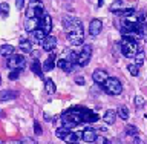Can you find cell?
<instances>
[{
  "mask_svg": "<svg viewBox=\"0 0 147 144\" xmlns=\"http://www.w3.org/2000/svg\"><path fill=\"white\" fill-rule=\"evenodd\" d=\"M45 120H46V121H48V123H49V121H52V118H51L48 114H45Z\"/></svg>",
  "mask_w": 147,
  "mask_h": 144,
  "instance_id": "41",
  "label": "cell"
},
{
  "mask_svg": "<svg viewBox=\"0 0 147 144\" xmlns=\"http://www.w3.org/2000/svg\"><path fill=\"white\" fill-rule=\"evenodd\" d=\"M142 104H144V98H142V97H140V95L135 97V106H136V107H141Z\"/></svg>",
  "mask_w": 147,
  "mask_h": 144,
  "instance_id": "35",
  "label": "cell"
},
{
  "mask_svg": "<svg viewBox=\"0 0 147 144\" xmlns=\"http://www.w3.org/2000/svg\"><path fill=\"white\" fill-rule=\"evenodd\" d=\"M31 69H32V72H34L35 75L43 77V68H41V64H40V62H38V58H35L34 62H32V64H31Z\"/></svg>",
  "mask_w": 147,
  "mask_h": 144,
  "instance_id": "22",
  "label": "cell"
},
{
  "mask_svg": "<svg viewBox=\"0 0 147 144\" xmlns=\"http://www.w3.org/2000/svg\"><path fill=\"white\" fill-rule=\"evenodd\" d=\"M16 6H17V9H23V6H25V0H16Z\"/></svg>",
  "mask_w": 147,
  "mask_h": 144,
  "instance_id": "37",
  "label": "cell"
},
{
  "mask_svg": "<svg viewBox=\"0 0 147 144\" xmlns=\"http://www.w3.org/2000/svg\"><path fill=\"white\" fill-rule=\"evenodd\" d=\"M83 121H86V123H95V121H98V114H96L95 110L84 109V114H83Z\"/></svg>",
  "mask_w": 147,
  "mask_h": 144,
  "instance_id": "13",
  "label": "cell"
},
{
  "mask_svg": "<svg viewBox=\"0 0 147 144\" xmlns=\"http://www.w3.org/2000/svg\"><path fill=\"white\" fill-rule=\"evenodd\" d=\"M126 133L130 137H138V129L135 126H127L126 127Z\"/></svg>",
  "mask_w": 147,
  "mask_h": 144,
  "instance_id": "29",
  "label": "cell"
},
{
  "mask_svg": "<svg viewBox=\"0 0 147 144\" xmlns=\"http://www.w3.org/2000/svg\"><path fill=\"white\" fill-rule=\"evenodd\" d=\"M37 28H40V18L38 17H26L25 29L28 32H32V31H35Z\"/></svg>",
  "mask_w": 147,
  "mask_h": 144,
  "instance_id": "10",
  "label": "cell"
},
{
  "mask_svg": "<svg viewBox=\"0 0 147 144\" xmlns=\"http://www.w3.org/2000/svg\"><path fill=\"white\" fill-rule=\"evenodd\" d=\"M18 48H20L23 52H32V43L31 40H26V39H22L20 40V45H18Z\"/></svg>",
  "mask_w": 147,
  "mask_h": 144,
  "instance_id": "23",
  "label": "cell"
},
{
  "mask_svg": "<svg viewBox=\"0 0 147 144\" xmlns=\"http://www.w3.org/2000/svg\"><path fill=\"white\" fill-rule=\"evenodd\" d=\"M103 89H104L106 94H109V95H119L123 92V85L118 78L109 77L107 80L103 83Z\"/></svg>",
  "mask_w": 147,
  "mask_h": 144,
  "instance_id": "4",
  "label": "cell"
},
{
  "mask_svg": "<svg viewBox=\"0 0 147 144\" xmlns=\"http://www.w3.org/2000/svg\"><path fill=\"white\" fill-rule=\"evenodd\" d=\"M123 11V0H113L112 5H110V12L119 14Z\"/></svg>",
  "mask_w": 147,
  "mask_h": 144,
  "instance_id": "24",
  "label": "cell"
},
{
  "mask_svg": "<svg viewBox=\"0 0 147 144\" xmlns=\"http://www.w3.org/2000/svg\"><path fill=\"white\" fill-rule=\"evenodd\" d=\"M63 25L67 31V40L69 43L74 46H80L84 41V31H83V25L80 20L71 17H64L63 18Z\"/></svg>",
  "mask_w": 147,
  "mask_h": 144,
  "instance_id": "1",
  "label": "cell"
},
{
  "mask_svg": "<svg viewBox=\"0 0 147 144\" xmlns=\"http://www.w3.org/2000/svg\"><path fill=\"white\" fill-rule=\"evenodd\" d=\"M45 89H46V92H48L49 95L55 94V85H54V81L51 80V78H48V80H45Z\"/></svg>",
  "mask_w": 147,
  "mask_h": 144,
  "instance_id": "25",
  "label": "cell"
},
{
  "mask_svg": "<svg viewBox=\"0 0 147 144\" xmlns=\"http://www.w3.org/2000/svg\"><path fill=\"white\" fill-rule=\"evenodd\" d=\"M0 14H2L3 17H6L9 14V5L8 3H0Z\"/></svg>",
  "mask_w": 147,
  "mask_h": 144,
  "instance_id": "30",
  "label": "cell"
},
{
  "mask_svg": "<svg viewBox=\"0 0 147 144\" xmlns=\"http://www.w3.org/2000/svg\"><path fill=\"white\" fill-rule=\"evenodd\" d=\"M34 132L37 133V135H41V126H40V124L38 123H34Z\"/></svg>",
  "mask_w": 147,
  "mask_h": 144,
  "instance_id": "36",
  "label": "cell"
},
{
  "mask_svg": "<svg viewBox=\"0 0 147 144\" xmlns=\"http://www.w3.org/2000/svg\"><path fill=\"white\" fill-rule=\"evenodd\" d=\"M101 29H103V22H101L100 18H94L89 25V34L92 37H96L101 32Z\"/></svg>",
  "mask_w": 147,
  "mask_h": 144,
  "instance_id": "9",
  "label": "cell"
},
{
  "mask_svg": "<svg viewBox=\"0 0 147 144\" xmlns=\"http://www.w3.org/2000/svg\"><path fill=\"white\" fill-rule=\"evenodd\" d=\"M81 138H83V140H84L86 143H95V138H96V132H95V129H92V127L86 129V130L83 132Z\"/></svg>",
  "mask_w": 147,
  "mask_h": 144,
  "instance_id": "14",
  "label": "cell"
},
{
  "mask_svg": "<svg viewBox=\"0 0 147 144\" xmlns=\"http://www.w3.org/2000/svg\"><path fill=\"white\" fill-rule=\"evenodd\" d=\"M74 144H77V143H74Z\"/></svg>",
  "mask_w": 147,
  "mask_h": 144,
  "instance_id": "42",
  "label": "cell"
},
{
  "mask_svg": "<svg viewBox=\"0 0 147 144\" xmlns=\"http://www.w3.org/2000/svg\"><path fill=\"white\" fill-rule=\"evenodd\" d=\"M57 66H58L60 69H63L64 72H71L72 69H74V63L69 62L67 58H60L58 62H57Z\"/></svg>",
  "mask_w": 147,
  "mask_h": 144,
  "instance_id": "15",
  "label": "cell"
},
{
  "mask_svg": "<svg viewBox=\"0 0 147 144\" xmlns=\"http://www.w3.org/2000/svg\"><path fill=\"white\" fill-rule=\"evenodd\" d=\"M146 118H147V115H146Z\"/></svg>",
  "mask_w": 147,
  "mask_h": 144,
  "instance_id": "43",
  "label": "cell"
},
{
  "mask_svg": "<svg viewBox=\"0 0 147 144\" xmlns=\"http://www.w3.org/2000/svg\"><path fill=\"white\" fill-rule=\"evenodd\" d=\"M141 37H142V40L147 43V23L146 22L141 25Z\"/></svg>",
  "mask_w": 147,
  "mask_h": 144,
  "instance_id": "31",
  "label": "cell"
},
{
  "mask_svg": "<svg viewBox=\"0 0 147 144\" xmlns=\"http://www.w3.org/2000/svg\"><path fill=\"white\" fill-rule=\"evenodd\" d=\"M90 57H92V46L90 45H84L83 46V51L78 54V58H77V64L81 68H84L87 63L90 62Z\"/></svg>",
  "mask_w": 147,
  "mask_h": 144,
  "instance_id": "6",
  "label": "cell"
},
{
  "mask_svg": "<svg viewBox=\"0 0 147 144\" xmlns=\"http://www.w3.org/2000/svg\"><path fill=\"white\" fill-rule=\"evenodd\" d=\"M133 143H135V144H144V141L140 140L138 137H133Z\"/></svg>",
  "mask_w": 147,
  "mask_h": 144,
  "instance_id": "40",
  "label": "cell"
},
{
  "mask_svg": "<svg viewBox=\"0 0 147 144\" xmlns=\"http://www.w3.org/2000/svg\"><path fill=\"white\" fill-rule=\"evenodd\" d=\"M80 138V135H78L77 132H72V130H67L66 133H64V137L61 138V140L64 143H69V144H74V143H77V140Z\"/></svg>",
  "mask_w": 147,
  "mask_h": 144,
  "instance_id": "17",
  "label": "cell"
},
{
  "mask_svg": "<svg viewBox=\"0 0 147 144\" xmlns=\"http://www.w3.org/2000/svg\"><path fill=\"white\" fill-rule=\"evenodd\" d=\"M40 28L46 32V34L51 32V29H52V18H51L49 14H43V17L40 18Z\"/></svg>",
  "mask_w": 147,
  "mask_h": 144,
  "instance_id": "12",
  "label": "cell"
},
{
  "mask_svg": "<svg viewBox=\"0 0 147 144\" xmlns=\"http://www.w3.org/2000/svg\"><path fill=\"white\" fill-rule=\"evenodd\" d=\"M107 78H109L107 72L103 71V69H96V71H94V74H92V80L95 81V85H103Z\"/></svg>",
  "mask_w": 147,
  "mask_h": 144,
  "instance_id": "11",
  "label": "cell"
},
{
  "mask_svg": "<svg viewBox=\"0 0 147 144\" xmlns=\"http://www.w3.org/2000/svg\"><path fill=\"white\" fill-rule=\"evenodd\" d=\"M20 75V69H12V72H9V80H17Z\"/></svg>",
  "mask_w": 147,
  "mask_h": 144,
  "instance_id": "33",
  "label": "cell"
},
{
  "mask_svg": "<svg viewBox=\"0 0 147 144\" xmlns=\"http://www.w3.org/2000/svg\"><path fill=\"white\" fill-rule=\"evenodd\" d=\"M20 144H35V141L32 138H25V140L20 141Z\"/></svg>",
  "mask_w": 147,
  "mask_h": 144,
  "instance_id": "38",
  "label": "cell"
},
{
  "mask_svg": "<svg viewBox=\"0 0 147 144\" xmlns=\"http://www.w3.org/2000/svg\"><path fill=\"white\" fill-rule=\"evenodd\" d=\"M95 144H112L107 138H104V137H98L96 135V138H95Z\"/></svg>",
  "mask_w": 147,
  "mask_h": 144,
  "instance_id": "32",
  "label": "cell"
},
{
  "mask_svg": "<svg viewBox=\"0 0 147 144\" xmlns=\"http://www.w3.org/2000/svg\"><path fill=\"white\" fill-rule=\"evenodd\" d=\"M133 58H135V64H138V66H141V64L144 63L146 54H144V52H142V51L140 49V51H138V52L135 54V57H133Z\"/></svg>",
  "mask_w": 147,
  "mask_h": 144,
  "instance_id": "27",
  "label": "cell"
},
{
  "mask_svg": "<svg viewBox=\"0 0 147 144\" xmlns=\"http://www.w3.org/2000/svg\"><path fill=\"white\" fill-rule=\"evenodd\" d=\"M138 68H140L138 64H129V66H127V69H129V72H130V75L136 77L138 74H140V69H138Z\"/></svg>",
  "mask_w": 147,
  "mask_h": 144,
  "instance_id": "28",
  "label": "cell"
},
{
  "mask_svg": "<svg viewBox=\"0 0 147 144\" xmlns=\"http://www.w3.org/2000/svg\"><path fill=\"white\" fill-rule=\"evenodd\" d=\"M103 120H104L106 124H113L115 120H117V112H115V110H112V109H110V110H106Z\"/></svg>",
  "mask_w": 147,
  "mask_h": 144,
  "instance_id": "21",
  "label": "cell"
},
{
  "mask_svg": "<svg viewBox=\"0 0 147 144\" xmlns=\"http://www.w3.org/2000/svg\"><path fill=\"white\" fill-rule=\"evenodd\" d=\"M14 51H16V48L12 45H2L0 46V55H3V57H11L14 54Z\"/></svg>",
  "mask_w": 147,
  "mask_h": 144,
  "instance_id": "20",
  "label": "cell"
},
{
  "mask_svg": "<svg viewBox=\"0 0 147 144\" xmlns=\"http://www.w3.org/2000/svg\"><path fill=\"white\" fill-rule=\"evenodd\" d=\"M43 71L45 72H49V71H52V69L55 68V55L54 54H51L49 57H48V60H46V62L43 63Z\"/></svg>",
  "mask_w": 147,
  "mask_h": 144,
  "instance_id": "18",
  "label": "cell"
},
{
  "mask_svg": "<svg viewBox=\"0 0 147 144\" xmlns=\"http://www.w3.org/2000/svg\"><path fill=\"white\" fill-rule=\"evenodd\" d=\"M83 114H84V109H81V107H74V109L66 110V112L61 115V120H60L61 127L71 130V129H74L75 126H78V124L83 121Z\"/></svg>",
  "mask_w": 147,
  "mask_h": 144,
  "instance_id": "2",
  "label": "cell"
},
{
  "mask_svg": "<svg viewBox=\"0 0 147 144\" xmlns=\"http://www.w3.org/2000/svg\"><path fill=\"white\" fill-rule=\"evenodd\" d=\"M6 64H8L9 69H23L26 66V60L23 55H14L12 54L11 57H8Z\"/></svg>",
  "mask_w": 147,
  "mask_h": 144,
  "instance_id": "7",
  "label": "cell"
},
{
  "mask_svg": "<svg viewBox=\"0 0 147 144\" xmlns=\"http://www.w3.org/2000/svg\"><path fill=\"white\" fill-rule=\"evenodd\" d=\"M43 3L40 0H31L29 2V6L26 9V17H38L41 18L43 17Z\"/></svg>",
  "mask_w": 147,
  "mask_h": 144,
  "instance_id": "5",
  "label": "cell"
},
{
  "mask_svg": "<svg viewBox=\"0 0 147 144\" xmlns=\"http://www.w3.org/2000/svg\"><path fill=\"white\" fill-rule=\"evenodd\" d=\"M46 35H48V34H46L41 28H37L35 31H32V37H34V41H37V43H43V40H45Z\"/></svg>",
  "mask_w": 147,
  "mask_h": 144,
  "instance_id": "19",
  "label": "cell"
},
{
  "mask_svg": "<svg viewBox=\"0 0 147 144\" xmlns=\"http://www.w3.org/2000/svg\"><path fill=\"white\" fill-rule=\"evenodd\" d=\"M117 115L123 120H129V110H127L126 106H119L118 110H117Z\"/></svg>",
  "mask_w": 147,
  "mask_h": 144,
  "instance_id": "26",
  "label": "cell"
},
{
  "mask_svg": "<svg viewBox=\"0 0 147 144\" xmlns=\"http://www.w3.org/2000/svg\"><path fill=\"white\" fill-rule=\"evenodd\" d=\"M41 46H43V49L46 51V52H52V51L55 49V46H57V39H55L54 35H46Z\"/></svg>",
  "mask_w": 147,
  "mask_h": 144,
  "instance_id": "8",
  "label": "cell"
},
{
  "mask_svg": "<svg viewBox=\"0 0 147 144\" xmlns=\"http://www.w3.org/2000/svg\"><path fill=\"white\" fill-rule=\"evenodd\" d=\"M138 51H140V48H138L136 40L132 39V37H129V35H123V40H121V52H123L124 57L133 58Z\"/></svg>",
  "mask_w": 147,
  "mask_h": 144,
  "instance_id": "3",
  "label": "cell"
},
{
  "mask_svg": "<svg viewBox=\"0 0 147 144\" xmlns=\"http://www.w3.org/2000/svg\"><path fill=\"white\" fill-rule=\"evenodd\" d=\"M77 58H78L77 52H71V54H69V57H67V60H69V62H72L74 64H77Z\"/></svg>",
  "mask_w": 147,
  "mask_h": 144,
  "instance_id": "34",
  "label": "cell"
},
{
  "mask_svg": "<svg viewBox=\"0 0 147 144\" xmlns=\"http://www.w3.org/2000/svg\"><path fill=\"white\" fill-rule=\"evenodd\" d=\"M17 92L16 91H2L0 92V101H9V100H14V98H17Z\"/></svg>",
  "mask_w": 147,
  "mask_h": 144,
  "instance_id": "16",
  "label": "cell"
},
{
  "mask_svg": "<svg viewBox=\"0 0 147 144\" xmlns=\"http://www.w3.org/2000/svg\"><path fill=\"white\" fill-rule=\"evenodd\" d=\"M77 85H80V86H83V85H84V78H83V77H77Z\"/></svg>",
  "mask_w": 147,
  "mask_h": 144,
  "instance_id": "39",
  "label": "cell"
}]
</instances>
